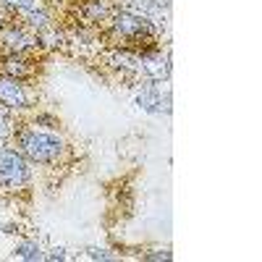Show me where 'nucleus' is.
<instances>
[{
	"label": "nucleus",
	"instance_id": "3",
	"mask_svg": "<svg viewBox=\"0 0 262 262\" xmlns=\"http://www.w3.org/2000/svg\"><path fill=\"white\" fill-rule=\"evenodd\" d=\"M34 105V97L29 92V84L0 74V107L16 113V111H27V107Z\"/></svg>",
	"mask_w": 262,
	"mask_h": 262
},
{
	"label": "nucleus",
	"instance_id": "9",
	"mask_svg": "<svg viewBox=\"0 0 262 262\" xmlns=\"http://www.w3.org/2000/svg\"><path fill=\"white\" fill-rule=\"evenodd\" d=\"M8 18H13V16H11V13H6L3 8H0V29H3V24H6Z\"/></svg>",
	"mask_w": 262,
	"mask_h": 262
},
{
	"label": "nucleus",
	"instance_id": "8",
	"mask_svg": "<svg viewBox=\"0 0 262 262\" xmlns=\"http://www.w3.org/2000/svg\"><path fill=\"white\" fill-rule=\"evenodd\" d=\"M144 259H170V252L163 249V252H152V254H144Z\"/></svg>",
	"mask_w": 262,
	"mask_h": 262
},
{
	"label": "nucleus",
	"instance_id": "6",
	"mask_svg": "<svg viewBox=\"0 0 262 262\" xmlns=\"http://www.w3.org/2000/svg\"><path fill=\"white\" fill-rule=\"evenodd\" d=\"M84 257H86V259H118L116 254H111L107 249H97V247L84 249Z\"/></svg>",
	"mask_w": 262,
	"mask_h": 262
},
{
	"label": "nucleus",
	"instance_id": "4",
	"mask_svg": "<svg viewBox=\"0 0 262 262\" xmlns=\"http://www.w3.org/2000/svg\"><path fill=\"white\" fill-rule=\"evenodd\" d=\"M13 257L27 259V262H39V259H45V252H42V247L34 238H21V242L13 244Z\"/></svg>",
	"mask_w": 262,
	"mask_h": 262
},
{
	"label": "nucleus",
	"instance_id": "2",
	"mask_svg": "<svg viewBox=\"0 0 262 262\" xmlns=\"http://www.w3.org/2000/svg\"><path fill=\"white\" fill-rule=\"evenodd\" d=\"M32 184V163L21 155V149L11 142L0 144V196H16L29 191Z\"/></svg>",
	"mask_w": 262,
	"mask_h": 262
},
{
	"label": "nucleus",
	"instance_id": "1",
	"mask_svg": "<svg viewBox=\"0 0 262 262\" xmlns=\"http://www.w3.org/2000/svg\"><path fill=\"white\" fill-rule=\"evenodd\" d=\"M13 144L16 149H21L32 165H42V168H66L69 165V155H71V144L66 142L58 131L42 128L37 123H24L13 128Z\"/></svg>",
	"mask_w": 262,
	"mask_h": 262
},
{
	"label": "nucleus",
	"instance_id": "5",
	"mask_svg": "<svg viewBox=\"0 0 262 262\" xmlns=\"http://www.w3.org/2000/svg\"><path fill=\"white\" fill-rule=\"evenodd\" d=\"M0 8L11 16H18L21 11H29V8H37V0H0Z\"/></svg>",
	"mask_w": 262,
	"mask_h": 262
},
{
	"label": "nucleus",
	"instance_id": "7",
	"mask_svg": "<svg viewBox=\"0 0 262 262\" xmlns=\"http://www.w3.org/2000/svg\"><path fill=\"white\" fill-rule=\"evenodd\" d=\"M45 259H69V254H66V249L63 247H53V249H48V254H45Z\"/></svg>",
	"mask_w": 262,
	"mask_h": 262
}]
</instances>
